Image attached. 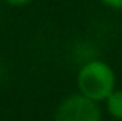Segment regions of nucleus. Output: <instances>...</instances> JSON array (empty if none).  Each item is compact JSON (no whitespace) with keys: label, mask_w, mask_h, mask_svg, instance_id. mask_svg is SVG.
Segmentation results:
<instances>
[{"label":"nucleus","mask_w":122,"mask_h":121,"mask_svg":"<svg viewBox=\"0 0 122 121\" xmlns=\"http://www.w3.org/2000/svg\"><path fill=\"white\" fill-rule=\"evenodd\" d=\"M106 103V112L113 119L122 121V89H115L113 93L104 100Z\"/></svg>","instance_id":"3"},{"label":"nucleus","mask_w":122,"mask_h":121,"mask_svg":"<svg viewBox=\"0 0 122 121\" xmlns=\"http://www.w3.org/2000/svg\"><path fill=\"white\" fill-rule=\"evenodd\" d=\"M101 2L112 9H122V0H101Z\"/></svg>","instance_id":"5"},{"label":"nucleus","mask_w":122,"mask_h":121,"mask_svg":"<svg viewBox=\"0 0 122 121\" xmlns=\"http://www.w3.org/2000/svg\"><path fill=\"white\" fill-rule=\"evenodd\" d=\"M5 4H9V6H14V7H23V6H28L30 2L34 0H4Z\"/></svg>","instance_id":"4"},{"label":"nucleus","mask_w":122,"mask_h":121,"mask_svg":"<svg viewBox=\"0 0 122 121\" xmlns=\"http://www.w3.org/2000/svg\"><path fill=\"white\" fill-rule=\"evenodd\" d=\"M115 71L108 62L101 59H90L81 64L76 73V87L81 96L96 103L104 102L117 89Z\"/></svg>","instance_id":"1"},{"label":"nucleus","mask_w":122,"mask_h":121,"mask_svg":"<svg viewBox=\"0 0 122 121\" xmlns=\"http://www.w3.org/2000/svg\"><path fill=\"white\" fill-rule=\"evenodd\" d=\"M53 121H103V114L99 103L74 93L57 105Z\"/></svg>","instance_id":"2"}]
</instances>
